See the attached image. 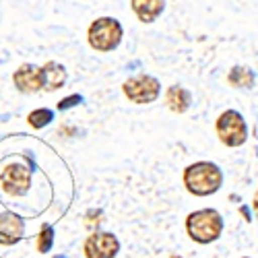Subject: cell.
<instances>
[{"label":"cell","instance_id":"6da1fadb","mask_svg":"<svg viewBox=\"0 0 258 258\" xmlns=\"http://www.w3.org/2000/svg\"><path fill=\"white\" fill-rule=\"evenodd\" d=\"M184 186L195 197H211L223 186V171L217 163L197 161L184 169Z\"/></svg>","mask_w":258,"mask_h":258},{"label":"cell","instance_id":"7a4b0ae2","mask_svg":"<svg viewBox=\"0 0 258 258\" xmlns=\"http://www.w3.org/2000/svg\"><path fill=\"white\" fill-rule=\"evenodd\" d=\"M186 231L197 244H211L221 238L223 217L215 209H201L186 217Z\"/></svg>","mask_w":258,"mask_h":258},{"label":"cell","instance_id":"3957f363","mask_svg":"<svg viewBox=\"0 0 258 258\" xmlns=\"http://www.w3.org/2000/svg\"><path fill=\"white\" fill-rule=\"evenodd\" d=\"M124 37L122 23L114 17H99L87 29V44L95 52H112L120 46Z\"/></svg>","mask_w":258,"mask_h":258},{"label":"cell","instance_id":"277c9868","mask_svg":"<svg viewBox=\"0 0 258 258\" xmlns=\"http://www.w3.org/2000/svg\"><path fill=\"white\" fill-rule=\"evenodd\" d=\"M31 188V167L19 161H11L0 171V190L11 199L25 197Z\"/></svg>","mask_w":258,"mask_h":258},{"label":"cell","instance_id":"5b68a950","mask_svg":"<svg viewBox=\"0 0 258 258\" xmlns=\"http://www.w3.org/2000/svg\"><path fill=\"white\" fill-rule=\"evenodd\" d=\"M215 131H217L219 141L225 147H242L248 139V126L246 120L240 112L235 110H227L217 118V124H215Z\"/></svg>","mask_w":258,"mask_h":258},{"label":"cell","instance_id":"8992f818","mask_svg":"<svg viewBox=\"0 0 258 258\" xmlns=\"http://www.w3.org/2000/svg\"><path fill=\"white\" fill-rule=\"evenodd\" d=\"M122 91L128 101H133L137 105H147V103H153L159 97L161 83L151 75H135L128 81H124Z\"/></svg>","mask_w":258,"mask_h":258},{"label":"cell","instance_id":"52a82bcc","mask_svg":"<svg viewBox=\"0 0 258 258\" xmlns=\"http://www.w3.org/2000/svg\"><path fill=\"white\" fill-rule=\"evenodd\" d=\"M120 252V240L110 231H91L83 244L85 258H116Z\"/></svg>","mask_w":258,"mask_h":258},{"label":"cell","instance_id":"ba28073f","mask_svg":"<svg viewBox=\"0 0 258 258\" xmlns=\"http://www.w3.org/2000/svg\"><path fill=\"white\" fill-rule=\"evenodd\" d=\"M25 238V219L13 211L0 213V244L15 246Z\"/></svg>","mask_w":258,"mask_h":258},{"label":"cell","instance_id":"9c48e42d","mask_svg":"<svg viewBox=\"0 0 258 258\" xmlns=\"http://www.w3.org/2000/svg\"><path fill=\"white\" fill-rule=\"evenodd\" d=\"M13 85L19 93L23 95H33L41 91V73L37 64L25 62L13 73Z\"/></svg>","mask_w":258,"mask_h":258},{"label":"cell","instance_id":"30bf717a","mask_svg":"<svg viewBox=\"0 0 258 258\" xmlns=\"http://www.w3.org/2000/svg\"><path fill=\"white\" fill-rule=\"evenodd\" d=\"M39 73H41V91L54 93L67 85V69L54 60L46 62L44 67H39Z\"/></svg>","mask_w":258,"mask_h":258},{"label":"cell","instance_id":"8fae6325","mask_svg":"<svg viewBox=\"0 0 258 258\" xmlns=\"http://www.w3.org/2000/svg\"><path fill=\"white\" fill-rule=\"evenodd\" d=\"M131 7L141 23H153L165 11V0H131Z\"/></svg>","mask_w":258,"mask_h":258},{"label":"cell","instance_id":"7c38bea8","mask_svg":"<svg viewBox=\"0 0 258 258\" xmlns=\"http://www.w3.org/2000/svg\"><path fill=\"white\" fill-rule=\"evenodd\" d=\"M165 103L174 114H184V112H188V107L192 103V93L188 89L180 87V85H171L165 93Z\"/></svg>","mask_w":258,"mask_h":258},{"label":"cell","instance_id":"4fadbf2b","mask_svg":"<svg viewBox=\"0 0 258 258\" xmlns=\"http://www.w3.org/2000/svg\"><path fill=\"white\" fill-rule=\"evenodd\" d=\"M227 83L235 89H252L256 83V75L248 67H233L227 75Z\"/></svg>","mask_w":258,"mask_h":258},{"label":"cell","instance_id":"5bb4252c","mask_svg":"<svg viewBox=\"0 0 258 258\" xmlns=\"http://www.w3.org/2000/svg\"><path fill=\"white\" fill-rule=\"evenodd\" d=\"M54 120V112L50 107H35L27 114V124L35 131H41V128H46L50 122Z\"/></svg>","mask_w":258,"mask_h":258},{"label":"cell","instance_id":"9a60e30c","mask_svg":"<svg viewBox=\"0 0 258 258\" xmlns=\"http://www.w3.org/2000/svg\"><path fill=\"white\" fill-rule=\"evenodd\" d=\"M52 246H54V227L50 223H44L35 238V248L39 254H46L52 250Z\"/></svg>","mask_w":258,"mask_h":258},{"label":"cell","instance_id":"2e32d148","mask_svg":"<svg viewBox=\"0 0 258 258\" xmlns=\"http://www.w3.org/2000/svg\"><path fill=\"white\" fill-rule=\"evenodd\" d=\"M101 209H91L87 215H85V225H87V229L91 231H97L99 223H101Z\"/></svg>","mask_w":258,"mask_h":258},{"label":"cell","instance_id":"e0dca14e","mask_svg":"<svg viewBox=\"0 0 258 258\" xmlns=\"http://www.w3.org/2000/svg\"><path fill=\"white\" fill-rule=\"evenodd\" d=\"M81 101H83V95L73 93V95H69V97H64V99L58 101V110H60V112H67V110H71V107L79 105Z\"/></svg>","mask_w":258,"mask_h":258},{"label":"cell","instance_id":"ac0fdd59","mask_svg":"<svg viewBox=\"0 0 258 258\" xmlns=\"http://www.w3.org/2000/svg\"><path fill=\"white\" fill-rule=\"evenodd\" d=\"M252 209H254V215L258 217V190H256V195H254V201H252Z\"/></svg>","mask_w":258,"mask_h":258},{"label":"cell","instance_id":"d6986e66","mask_svg":"<svg viewBox=\"0 0 258 258\" xmlns=\"http://www.w3.org/2000/svg\"><path fill=\"white\" fill-rule=\"evenodd\" d=\"M54 258H64V256H54Z\"/></svg>","mask_w":258,"mask_h":258},{"label":"cell","instance_id":"ffe728a7","mask_svg":"<svg viewBox=\"0 0 258 258\" xmlns=\"http://www.w3.org/2000/svg\"><path fill=\"white\" fill-rule=\"evenodd\" d=\"M244 258H248V256H244Z\"/></svg>","mask_w":258,"mask_h":258}]
</instances>
